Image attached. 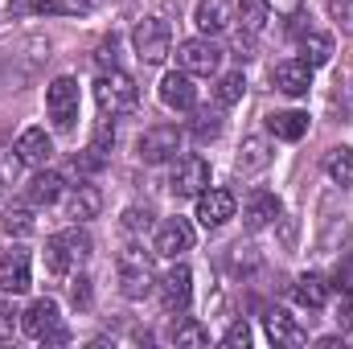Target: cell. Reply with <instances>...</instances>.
Instances as JSON below:
<instances>
[{
    "instance_id": "6da1fadb",
    "label": "cell",
    "mask_w": 353,
    "mask_h": 349,
    "mask_svg": "<svg viewBox=\"0 0 353 349\" xmlns=\"http://www.w3.org/2000/svg\"><path fill=\"white\" fill-rule=\"evenodd\" d=\"M94 99H99V111L103 115H128V111L140 107V87L123 70H111V74H99Z\"/></svg>"
},
{
    "instance_id": "7a4b0ae2",
    "label": "cell",
    "mask_w": 353,
    "mask_h": 349,
    "mask_svg": "<svg viewBox=\"0 0 353 349\" xmlns=\"http://www.w3.org/2000/svg\"><path fill=\"white\" fill-rule=\"evenodd\" d=\"M132 41H136V54H140V62L157 66V62H165V58H169L173 29H169V21H161V17H144V21L136 25Z\"/></svg>"
},
{
    "instance_id": "3957f363",
    "label": "cell",
    "mask_w": 353,
    "mask_h": 349,
    "mask_svg": "<svg viewBox=\"0 0 353 349\" xmlns=\"http://www.w3.org/2000/svg\"><path fill=\"white\" fill-rule=\"evenodd\" d=\"M46 111H50V119H54L58 132L74 128V119H79V83L70 74H62V79H54L46 87Z\"/></svg>"
},
{
    "instance_id": "277c9868",
    "label": "cell",
    "mask_w": 353,
    "mask_h": 349,
    "mask_svg": "<svg viewBox=\"0 0 353 349\" xmlns=\"http://www.w3.org/2000/svg\"><path fill=\"white\" fill-rule=\"evenodd\" d=\"M148 288H152V259L140 247L119 251V292L128 300H140V296H148Z\"/></svg>"
},
{
    "instance_id": "5b68a950",
    "label": "cell",
    "mask_w": 353,
    "mask_h": 349,
    "mask_svg": "<svg viewBox=\"0 0 353 349\" xmlns=\"http://www.w3.org/2000/svg\"><path fill=\"white\" fill-rule=\"evenodd\" d=\"M176 152H181V128H176V123H157V128H148V132L140 136V144H136V157H140L144 165H165V161H173Z\"/></svg>"
},
{
    "instance_id": "8992f818",
    "label": "cell",
    "mask_w": 353,
    "mask_h": 349,
    "mask_svg": "<svg viewBox=\"0 0 353 349\" xmlns=\"http://www.w3.org/2000/svg\"><path fill=\"white\" fill-rule=\"evenodd\" d=\"M176 62H181V70H185V74H201V79H210V74H218V66H222V46H214L210 37L181 41Z\"/></svg>"
},
{
    "instance_id": "52a82bcc",
    "label": "cell",
    "mask_w": 353,
    "mask_h": 349,
    "mask_svg": "<svg viewBox=\"0 0 353 349\" xmlns=\"http://www.w3.org/2000/svg\"><path fill=\"white\" fill-rule=\"evenodd\" d=\"M58 329H62V317H58V304H54L50 296L33 300V304L25 308V317H21V333L33 337V341H46V346H50V337H54Z\"/></svg>"
},
{
    "instance_id": "ba28073f",
    "label": "cell",
    "mask_w": 353,
    "mask_h": 349,
    "mask_svg": "<svg viewBox=\"0 0 353 349\" xmlns=\"http://www.w3.org/2000/svg\"><path fill=\"white\" fill-rule=\"evenodd\" d=\"M169 189H173L176 197H197L201 189H210V165H205L201 157H193V152H189V157H176Z\"/></svg>"
},
{
    "instance_id": "9c48e42d",
    "label": "cell",
    "mask_w": 353,
    "mask_h": 349,
    "mask_svg": "<svg viewBox=\"0 0 353 349\" xmlns=\"http://www.w3.org/2000/svg\"><path fill=\"white\" fill-rule=\"evenodd\" d=\"M234 218V193L230 189H201L197 193V222L205 230H218Z\"/></svg>"
},
{
    "instance_id": "30bf717a",
    "label": "cell",
    "mask_w": 353,
    "mask_h": 349,
    "mask_svg": "<svg viewBox=\"0 0 353 349\" xmlns=\"http://www.w3.org/2000/svg\"><path fill=\"white\" fill-rule=\"evenodd\" d=\"M263 325H267V337H271V346H279V349H300V346H308V333H304V325H300V321H296L288 308H267Z\"/></svg>"
},
{
    "instance_id": "8fae6325",
    "label": "cell",
    "mask_w": 353,
    "mask_h": 349,
    "mask_svg": "<svg viewBox=\"0 0 353 349\" xmlns=\"http://www.w3.org/2000/svg\"><path fill=\"white\" fill-rule=\"evenodd\" d=\"M189 296H193V275H189L185 263H176L173 271L161 275V308L165 312H185Z\"/></svg>"
},
{
    "instance_id": "7c38bea8",
    "label": "cell",
    "mask_w": 353,
    "mask_h": 349,
    "mask_svg": "<svg viewBox=\"0 0 353 349\" xmlns=\"http://www.w3.org/2000/svg\"><path fill=\"white\" fill-rule=\"evenodd\" d=\"M271 83H275V90L300 99V94H308V87H312V66H308L304 58H283V62L271 70Z\"/></svg>"
},
{
    "instance_id": "4fadbf2b",
    "label": "cell",
    "mask_w": 353,
    "mask_h": 349,
    "mask_svg": "<svg viewBox=\"0 0 353 349\" xmlns=\"http://www.w3.org/2000/svg\"><path fill=\"white\" fill-rule=\"evenodd\" d=\"M161 103L173 107V111H193L197 107V87H193V74L173 70L161 79Z\"/></svg>"
},
{
    "instance_id": "5bb4252c",
    "label": "cell",
    "mask_w": 353,
    "mask_h": 349,
    "mask_svg": "<svg viewBox=\"0 0 353 349\" xmlns=\"http://www.w3.org/2000/svg\"><path fill=\"white\" fill-rule=\"evenodd\" d=\"M25 288H29V251H21V247L0 251V292L21 296Z\"/></svg>"
},
{
    "instance_id": "9a60e30c",
    "label": "cell",
    "mask_w": 353,
    "mask_h": 349,
    "mask_svg": "<svg viewBox=\"0 0 353 349\" xmlns=\"http://www.w3.org/2000/svg\"><path fill=\"white\" fill-rule=\"evenodd\" d=\"M189 247H193V226H189L185 218H169V222L157 230V255L176 259V255H185Z\"/></svg>"
},
{
    "instance_id": "2e32d148",
    "label": "cell",
    "mask_w": 353,
    "mask_h": 349,
    "mask_svg": "<svg viewBox=\"0 0 353 349\" xmlns=\"http://www.w3.org/2000/svg\"><path fill=\"white\" fill-rule=\"evenodd\" d=\"M17 157L33 169H46L50 157H54V140L46 136V128H25L21 140H17Z\"/></svg>"
},
{
    "instance_id": "e0dca14e",
    "label": "cell",
    "mask_w": 353,
    "mask_h": 349,
    "mask_svg": "<svg viewBox=\"0 0 353 349\" xmlns=\"http://www.w3.org/2000/svg\"><path fill=\"white\" fill-rule=\"evenodd\" d=\"M279 197L275 193H267V189H259V193H251V201L243 206V226L247 230H263V226H271L275 218H279Z\"/></svg>"
},
{
    "instance_id": "ac0fdd59",
    "label": "cell",
    "mask_w": 353,
    "mask_h": 349,
    "mask_svg": "<svg viewBox=\"0 0 353 349\" xmlns=\"http://www.w3.org/2000/svg\"><path fill=\"white\" fill-rule=\"evenodd\" d=\"M329 292H333V283L325 275H316V271H308V275H300L292 283V296H296L300 308H325L329 304Z\"/></svg>"
},
{
    "instance_id": "d6986e66",
    "label": "cell",
    "mask_w": 353,
    "mask_h": 349,
    "mask_svg": "<svg viewBox=\"0 0 353 349\" xmlns=\"http://www.w3.org/2000/svg\"><path fill=\"white\" fill-rule=\"evenodd\" d=\"M193 21H197V29H201L205 37L222 33V29L230 25V0H201L197 12H193Z\"/></svg>"
},
{
    "instance_id": "ffe728a7",
    "label": "cell",
    "mask_w": 353,
    "mask_h": 349,
    "mask_svg": "<svg viewBox=\"0 0 353 349\" xmlns=\"http://www.w3.org/2000/svg\"><path fill=\"white\" fill-rule=\"evenodd\" d=\"M267 165H271L267 140L263 136H247V140H243V152H239V161H234V169H239L243 177H251V173H263Z\"/></svg>"
},
{
    "instance_id": "44dd1931",
    "label": "cell",
    "mask_w": 353,
    "mask_h": 349,
    "mask_svg": "<svg viewBox=\"0 0 353 349\" xmlns=\"http://www.w3.org/2000/svg\"><path fill=\"white\" fill-rule=\"evenodd\" d=\"M103 210V193L94 189V185H79L70 197H66V218H74V222H87Z\"/></svg>"
},
{
    "instance_id": "7402d4cb",
    "label": "cell",
    "mask_w": 353,
    "mask_h": 349,
    "mask_svg": "<svg viewBox=\"0 0 353 349\" xmlns=\"http://www.w3.org/2000/svg\"><path fill=\"white\" fill-rule=\"evenodd\" d=\"M62 173H54V169H41V173L29 181V206H54L58 197H62Z\"/></svg>"
},
{
    "instance_id": "603a6c76",
    "label": "cell",
    "mask_w": 353,
    "mask_h": 349,
    "mask_svg": "<svg viewBox=\"0 0 353 349\" xmlns=\"http://www.w3.org/2000/svg\"><path fill=\"white\" fill-rule=\"evenodd\" d=\"M267 25V0H243L239 4V41L259 37Z\"/></svg>"
},
{
    "instance_id": "cb8c5ba5",
    "label": "cell",
    "mask_w": 353,
    "mask_h": 349,
    "mask_svg": "<svg viewBox=\"0 0 353 349\" xmlns=\"http://www.w3.org/2000/svg\"><path fill=\"white\" fill-rule=\"evenodd\" d=\"M169 341H173V346L201 349V346H210V329H205L201 321H193V317H181V312H176L173 329H169Z\"/></svg>"
},
{
    "instance_id": "d4e9b609",
    "label": "cell",
    "mask_w": 353,
    "mask_h": 349,
    "mask_svg": "<svg viewBox=\"0 0 353 349\" xmlns=\"http://www.w3.org/2000/svg\"><path fill=\"white\" fill-rule=\"evenodd\" d=\"M267 128H271L279 140H300V136L308 132V115H304V111H279V115L267 119Z\"/></svg>"
},
{
    "instance_id": "484cf974",
    "label": "cell",
    "mask_w": 353,
    "mask_h": 349,
    "mask_svg": "<svg viewBox=\"0 0 353 349\" xmlns=\"http://www.w3.org/2000/svg\"><path fill=\"white\" fill-rule=\"evenodd\" d=\"M325 173L333 177V185H341V189H350L353 185V152L341 144V148H333L329 157H325Z\"/></svg>"
},
{
    "instance_id": "4316f807",
    "label": "cell",
    "mask_w": 353,
    "mask_h": 349,
    "mask_svg": "<svg viewBox=\"0 0 353 349\" xmlns=\"http://www.w3.org/2000/svg\"><path fill=\"white\" fill-rule=\"evenodd\" d=\"M300 50H304V62L308 66H329L333 62V37L329 33H308L300 41Z\"/></svg>"
},
{
    "instance_id": "83f0119b",
    "label": "cell",
    "mask_w": 353,
    "mask_h": 349,
    "mask_svg": "<svg viewBox=\"0 0 353 349\" xmlns=\"http://www.w3.org/2000/svg\"><path fill=\"white\" fill-rule=\"evenodd\" d=\"M70 263H79V259L70 255L66 239H62V235H50V239H46V267H50L54 275H66V271H70Z\"/></svg>"
},
{
    "instance_id": "f1b7e54d",
    "label": "cell",
    "mask_w": 353,
    "mask_h": 349,
    "mask_svg": "<svg viewBox=\"0 0 353 349\" xmlns=\"http://www.w3.org/2000/svg\"><path fill=\"white\" fill-rule=\"evenodd\" d=\"M243 90H247V79H243V70H230V74H222V79H218V87H214V99H218V107H234V103L243 99Z\"/></svg>"
},
{
    "instance_id": "f546056e",
    "label": "cell",
    "mask_w": 353,
    "mask_h": 349,
    "mask_svg": "<svg viewBox=\"0 0 353 349\" xmlns=\"http://www.w3.org/2000/svg\"><path fill=\"white\" fill-rule=\"evenodd\" d=\"M0 222H4V235H12V239H29L33 235V214L25 206H8Z\"/></svg>"
},
{
    "instance_id": "4dcf8cb0",
    "label": "cell",
    "mask_w": 353,
    "mask_h": 349,
    "mask_svg": "<svg viewBox=\"0 0 353 349\" xmlns=\"http://www.w3.org/2000/svg\"><path fill=\"white\" fill-rule=\"evenodd\" d=\"M222 136V115L218 111H197V119H193V140H218Z\"/></svg>"
},
{
    "instance_id": "1f68e13d",
    "label": "cell",
    "mask_w": 353,
    "mask_h": 349,
    "mask_svg": "<svg viewBox=\"0 0 353 349\" xmlns=\"http://www.w3.org/2000/svg\"><path fill=\"white\" fill-rule=\"evenodd\" d=\"M148 226H152V210L144 206H132V210H123V230L128 235H148Z\"/></svg>"
},
{
    "instance_id": "d6a6232c",
    "label": "cell",
    "mask_w": 353,
    "mask_h": 349,
    "mask_svg": "<svg viewBox=\"0 0 353 349\" xmlns=\"http://www.w3.org/2000/svg\"><path fill=\"white\" fill-rule=\"evenodd\" d=\"M62 239H66V247H70V255H74V259H87L90 247H94V243H90V235H87V230H79V226L62 230Z\"/></svg>"
},
{
    "instance_id": "836d02e7",
    "label": "cell",
    "mask_w": 353,
    "mask_h": 349,
    "mask_svg": "<svg viewBox=\"0 0 353 349\" xmlns=\"http://www.w3.org/2000/svg\"><path fill=\"white\" fill-rule=\"evenodd\" d=\"M21 157H17V148L12 152H0V189H8V185H17V177H21Z\"/></svg>"
},
{
    "instance_id": "e575fe53",
    "label": "cell",
    "mask_w": 353,
    "mask_h": 349,
    "mask_svg": "<svg viewBox=\"0 0 353 349\" xmlns=\"http://www.w3.org/2000/svg\"><path fill=\"white\" fill-rule=\"evenodd\" d=\"M87 0H37V12H66V17H79L87 12Z\"/></svg>"
},
{
    "instance_id": "d590c367",
    "label": "cell",
    "mask_w": 353,
    "mask_h": 349,
    "mask_svg": "<svg viewBox=\"0 0 353 349\" xmlns=\"http://www.w3.org/2000/svg\"><path fill=\"white\" fill-rule=\"evenodd\" d=\"M222 346L226 349H247L251 346V329H247V321H234V325L222 333Z\"/></svg>"
},
{
    "instance_id": "8d00e7d4",
    "label": "cell",
    "mask_w": 353,
    "mask_h": 349,
    "mask_svg": "<svg viewBox=\"0 0 353 349\" xmlns=\"http://www.w3.org/2000/svg\"><path fill=\"white\" fill-rule=\"evenodd\" d=\"M329 17H333L345 33H353V0H329Z\"/></svg>"
},
{
    "instance_id": "74e56055",
    "label": "cell",
    "mask_w": 353,
    "mask_h": 349,
    "mask_svg": "<svg viewBox=\"0 0 353 349\" xmlns=\"http://www.w3.org/2000/svg\"><path fill=\"white\" fill-rule=\"evenodd\" d=\"M12 325H17V312H12V304H8V300H0V346L12 337Z\"/></svg>"
},
{
    "instance_id": "f35d334b",
    "label": "cell",
    "mask_w": 353,
    "mask_h": 349,
    "mask_svg": "<svg viewBox=\"0 0 353 349\" xmlns=\"http://www.w3.org/2000/svg\"><path fill=\"white\" fill-rule=\"evenodd\" d=\"M70 300H74V308H90V279H87V275H79V279H74Z\"/></svg>"
},
{
    "instance_id": "ab89813d",
    "label": "cell",
    "mask_w": 353,
    "mask_h": 349,
    "mask_svg": "<svg viewBox=\"0 0 353 349\" xmlns=\"http://www.w3.org/2000/svg\"><path fill=\"white\" fill-rule=\"evenodd\" d=\"M300 4H304V0H267V8H275V12H283V17H296Z\"/></svg>"
},
{
    "instance_id": "60d3db41",
    "label": "cell",
    "mask_w": 353,
    "mask_h": 349,
    "mask_svg": "<svg viewBox=\"0 0 353 349\" xmlns=\"http://www.w3.org/2000/svg\"><path fill=\"white\" fill-rule=\"evenodd\" d=\"M107 62L115 66V41H103L99 46V66H107Z\"/></svg>"
},
{
    "instance_id": "b9f144b4",
    "label": "cell",
    "mask_w": 353,
    "mask_h": 349,
    "mask_svg": "<svg viewBox=\"0 0 353 349\" xmlns=\"http://www.w3.org/2000/svg\"><path fill=\"white\" fill-rule=\"evenodd\" d=\"M337 321H341V329H350V333H353V296L341 304V317H337Z\"/></svg>"
},
{
    "instance_id": "7bdbcfd3",
    "label": "cell",
    "mask_w": 353,
    "mask_h": 349,
    "mask_svg": "<svg viewBox=\"0 0 353 349\" xmlns=\"http://www.w3.org/2000/svg\"><path fill=\"white\" fill-rule=\"evenodd\" d=\"M316 346L321 349H345V337H321Z\"/></svg>"
}]
</instances>
